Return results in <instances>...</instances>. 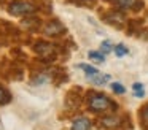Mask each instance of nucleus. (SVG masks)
I'll return each instance as SVG.
<instances>
[{"instance_id": "1", "label": "nucleus", "mask_w": 148, "mask_h": 130, "mask_svg": "<svg viewBox=\"0 0 148 130\" xmlns=\"http://www.w3.org/2000/svg\"><path fill=\"white\" fill-rule=\"evenodd\" d=\"M88 106L91 108V111L100 113V111H107V110H115L116 103H113L103 94H94V92H91L89 97H88Z\"/></svg>"}, {"instance_id": "2", "label": "nucleus", "mask_w": 148, "mask_h": 130, "mask_svg": "<svg viewBox=\"0 0 148 130\" xmlns=\"http://www.w3.org/2000/svg\"><path fill=\"white\" fill-rule=\"evenodd\" d=\"M8 11L13 16H24V14H30V13L35 11V6L27 2H13L10 5V8H8Z\"/></svg>"}, {"instance_id": "3", "label": "nucleus", "mask_w": 148, "mask_h": 130, "mask_svg": "<svg viewBox=\"0 0 148 130\" xmlns=\"http://www.w3.org/2000/svg\"><path fill=\"white\" fill-rule=\"evenodd\" d=\"M64 30V25L59 21H49L48 24L45 25V33L46 35H59Z\"/></svg>"}, {"instance_id": "4", "label": "nucleus", "mask_w": 148, "mask_h": 130, "mask_svg": "<svg viewBox=\"0 0 148 130\" xmlns=\"http://www.w3.org/2000/svg\"><path fill=\"white\" fill-rule=\"evenodd\" d=\"M91 129V120L88 117H77L72 122V130H89Z\"/></svg>"}, {"instance_id": "5", "label": "nucleus", "mask_w": 148, "mask_h": 130, "mask_svg": "<svg viewBox=\"0 0 148 130\" xmlns=\"http://www.w3.org/2000/svg\"><path fill=\"white\" fill-rule=\"evenodd\" d=\"M35 51L40 54V56H48V54H51L53 52V46L49 43H43V41H40V43H37V46H35Z\"/></svg>"}, {"instance_id": "6", "label": "nucleus", "mask_w": 148, "mask_h": 130, "mask_svg": "<svg viewBox=\"0 0 148 130\" xmlns=\"http://www.w3.org/2000/svg\"><path fill=\"white\" fill-rule=\"evenodd\" d=\"M102 125L107 127V129H113V127L119 125V117L116 116H105L102 119Z\"/></svg>"}, {"instance_id": "7", "label": "nucleus", "mask_w": 148, "mask_h": 130, "mask_svg": "<svg viewBox=\"0 0 148 130\" xmlns=\"http://www.w3.org/2000/svg\"><path fill=\"white\" fill-rule=\"evenodd\" d=\"M78 68L84 70V75L88 76V79H92L94 76L99 75V70L94 68V67H91V65H86V63H80V65H78Z\"/></svg>"}, {"instance_id": "8", "label": "nucleus", "mask_w": 148, "mask_h": 130, "mask_svg": "<svg viewBox=\"0 0 148 130\" xmlns=\"http://www.w3.org/2000/svg\"><path fill=\"white\" fill-rule=\"evenodd\" d=\"M88 57H89L92 62H96V63H102L103 60H105L103 54L99 52V51H89V52H88Z\"/></svg>"}, {"instance_id": "9", "label": "nucleus", "mask_w": 148, "mask_h": 130, "mask_svg": "<svg viewBox=\"0 0 148 130\" xmlns=\"http://www.w3.org/2000/svg\"><path fill=\"white\" fill-rule=\"evenodd\" d=\"M108 79H110L108 75H100V73H99V75L94 76L92 79H89V81L92 82V84H96V86H103L107 81H108Z\"/></svg>"}, {"instance_id": "10", "label": "nucleus", "mask_w": 148, "mask_h": 130, "mask_svg": "<svg viewBox=\"0 0 148 130\" xmlns=\"http://www.w3.org/2000/svg\"><path fill=\"white\" fill-rule=\"evenodd\" d=\"M107 22H110V24H119V22H123V16L119 14V13H112V14H108L107 16Z\"/></svg>"}, {"instance_id": "11", "label": "nucleus", "mask_w": 148, "mask_h": 130, "mask_svg": "<svg viewBox=\"0 0 148 130\" xmlns=\"http://www.w3.org/2000/svg\"><path fill=\"white\" fill-rule=\"evenodd\" d=\"M10 94H8V91H5L3 87H0V105H5L10 101Z\"/></svg>"}, {"instance_id": "12", "label": "nucleus", "mask_w": 148, "mask_h": 130, "mask_svg": "<svg viewBox=\"0 0 148 130\" xmlns=\"http://www.w3.org/2000/svg\"><path fill=\"white\" fill-rule=\"evenodd\" d=\"M129 51H127V48L124 46V44H118V46H115V54L118 57H121V56H126Z\"/></svg>"}, {"instance_id": "13", "label": "nucleus", "mask_w": 148, "mask_h": 130, "mask_svg": "<svg viewBox=\"0 0 148 130\" xmlns=\"http://www.w3.org/2000/svg\"><path fill=\"white\" fill-rule=\"evenodd\" d=\"M112 43L110 41H102V44H100V52L102 54H108V52H112Z\"/></svg>"}, {"instance_id": "14", "label": "nucleus", "mask_w": 148, "mask_h": 130, "mask_svg": "<svg viewBox=\"0 0 148 130\" xmlns=\"http://www.w3.org/2000/svg\"><path fill=\"white\" fill-rule=\"evenodd\" d=\"M112 91L115 92V94H124L126 89L123 87V86L119 84V82H113V84H112Z\"/></svg>"}, {"instance_id": "15", "label": "nucleus", "mask_w": 148, "mask_h": 130, "mask_svg": "<svg viewBox=\"0 0 148 130\" xmlns=\"http://www.w3.org/2000/svg\"><path fill=\"white\" fill-rule=\"evenodd\" d=\"M142 120H143L145 125H148V105L142 108Z\"/></svg>"}, {"instance_id": "16", "label": "nucleus", "mask_w": 148, "mask_h": 130, "mask_svg": "<svg viewBox=\"0 0 148 130\" xmlns=\"http://www.w3.org/2000/svg\"><path fill=\"white\" fill-rule=\"evenodd\" d=\"M132 87H134V91H135V92H140V91H143V86H142L140 82H135V84L132 86Z\"/></svg>"}, {"instance_id": "17", "label": "nucleus", "mask_w": 148, "mask_h": 130, "mask_svg": "<svg viewBox=\"0 0 148 130\" xmlns=\"http://www.w3.org/2000/svg\"><path fill=\"white\" fill-rule=\"evenodd\" d=\"M143 95H145V91H140V92H135V97H138V98H140V97H143Z\"/></svg>"}]
</instances>
